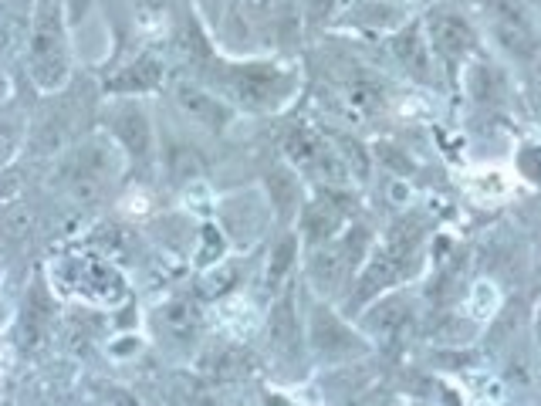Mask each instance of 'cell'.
<instances>
[{"label":"cell","instance_id":"cell-22","mask_svg":"<svg viewBox=\"0 0 541 406\" xmlns=\"http://www.w3.org/2000/svg\"><path fill=\"white\" fill-rule=\"evenodd\" d=\"M0 231H4L7 241H14V244L28 241L31 231H34V214H31L28 203L7 207V210H4V220H0Z\"/></svg>","mask_w":541,"mask_h":406},{"label":"cell","instance_id":"cell-19","mask_svg":"<svg viewBox=\"0 0 541 406\" xmlns=\"http://www.w3.org/2000/svg\"><path fill=\"white\" fill-rule=\"evenodd\" d=\"M325 149L328 146L322 143V136L312 129H298V132H291V139H288V156L301 166V170H315Z\"/></svg>","mask_w":541,"mask_h":406},{"label":"cell","instance_id":"cell-18","mask_svg":"<svg viewBox=\"0 0 541 406\" xmlns=\"http://www.w3.org/2000/svg\"><path fill=\"white\" fill-rule=\"evenodd\" d=\"M393 51L396 58L406 65V72L416 75V78H430V55H427V41L420 38L416 28H406L399 38L393 41Z\"/></svg>","mask_w":541,"mask_h":406},{"label":"cell","instance_id":"cell-1","mask_svg":"<svg viewBox=\"0 0 541 406\" xmlns=\"http://www.w3.org/2000/svg\"><path fill=\"white\" fill-rule=\"evenodd\" d=\"M119 149H115L105 136L82 139L72 156L65 160V187L78 203H102L105 193L119 180Z\"/></svg>","mask_w":541,"mask_h":406},{"label":"cell","instance_id":"cell-23","mask_svg":"<svg viewBox=\"0 0 541 406\" xmlns=\"http://www.w3.org/2000/svg\"><path fill=\"white\" fill-rule=\"evenodd\" d=\"M295 251H298L295 237H285V241L278 244V251H274V261H271V268H268V281H281V278H285V271L291 268V261H295Z\"/></svg>","mask_w":541,"mask_h":406},{"label":"cell","instance_id":"cell-6","mask_svg":"<svg viewBox=\"0 0 541 406\" xmlns=\"http://www.w3.org/2000/svg\"><path fill=\"white\" fill-rule=\"evenodd\" d=\"M491 24H494V34L511 55L518 58H531L538 51V38L531 31V24L514 11L511 4H494V14H491Z\"/></svg>","mask_w":541,"mask_h":406},{"label":"cell","instance_id":"cell-27","mask_svg":"<svg viewBox=\"0 0 541 406\" xmlns=\"http://www.w3.org/2000/svg\"><path fill=\"white\" fill-rule=\"evenodd\" d=\"M17 190H21V180H17V173H4V176H0V203H11L17 197Z\"/></svg>","mask_w":541,"mask_h":406},{"label":"cell","instance_id":"cell-8","mask_svg":"<svg viewBox=\"0 0 541 406\" xmlns=\"http://www.w3.org/2000/svg\"><path fill=\"white\" fill-rule=\"evenodd\" d=\"M176 105H180L193 122H200V126H207V129H224L230 122L227 105L220 102L217 95L203 92L200 85H190V82L176 85Z\"/></svg>","mask_w":541,"mask_h":406},{"label":"cell","instance_id":"cell-9","mask_svg":"<svg viewBox=\"0 0 541 406\" xmlns=\"http://www.w3.org/2000/svg\"><path fill=\"white\" fill-rule=\"evenodd\" d=\"M51 322H55V302H51L48 288L44 281H34L31 291H28V302H24V346L28 349H38L51 332Z\"/></svg>","mask_w":541,"mask_h":406},{"label":"cell","instance_id":"cell-16","mask_svg":"<svg viewBox=\"0 0 541 406\" xmlns=\"http://www.w3.org/2000/svg\"><path fill=\"white\" fill-rule=\"evenodd\" d=\"M78 285H85L88 295H99V298H105V302H115V298L122 295L119 275H115L109 264H102V261H85L82 268H78Z\"/></svg>","mask_w":541,"mask_h":406},{"label":"cell","instance_id":"cell-2","mask_svg":"<svg viewBox=\"0 0 541 406\" xmlns=\"http://www.w3.org/2000/svg\"><path fill=\"white\" fill-rule=\"evenodd\" d=\"M31 78L41 88H58L68 78V34L61 0H38L31 24Z\"/></svg>","mask_w":541,"mask_h":406},{"label":"cell","instance_id":"cell-17","mask_svg":"<svg viewBox=\"0 0 541 406\" xmlns=\"http://www.w3.org/2000/svg\"><path fill=\"white\" fill-rule=\"evenodd\" d=\"M159 325H163V332L170 335L176 342H193V335L200 332V315L193 305L186 302H170L159 312Z\"/></svg>","mask_w":541,"mask_h":406},{"label":"cell","instance_id":"cell-11","mask_svg":"<svg viewBox=\"0 0 541 406\" xmlns=\"http://www.w3.org/2000/svg\"><path fill=\"white\" fill-rule=\"evenodd\" d=\"M369 329L386 342H406L413 329V315L403 302H386L376 308V315H369Z\"/></svg>","mask_w":541,"mask_h":406},{"label":"cell","instance_id":"cell-5","mask_svg":"<svg viewBox=\"0 0 541 406\" xmlns=\"http://www.w3.org/2000/svg\"><path fill=\"white\" fill-rule=\"evenodd\" d=\"M312 342H315V349L328 359H345V356H352V352L366 349L356 335H352L332 312H328V308H315L312 312Z\"/></svg>","mask_w":541,"mask_h":406},{"label":"cell","instance_id":"cell-24","mask_svg":"<svg viewBox=\"0 0 541 406\" xmlns=\"http://www.w3.org/2000/svg\"><path fill=\"white\" fill-rule=\"evenodd\" d=\"M244 7L257 24H264V21H271V17H281V11L288 7V0H244Z\"/></svg>","mask_w":541,"mask_h":406},{"label":"cell","instance_id":"cell-15","mask_svg":"<svg viewBox=\"0 0 541 406\" xmlns=\"http://www.w3.org/2000/svg\"><path fill=\"white\" fill-rule=\"evenodd\" d=\"M339 224H342V207L328 197H318L315 203L305 207V231L312 241H328V237L339 231Z\"/></svg>","mask_w":541,"mask_h":406},{"label":"cell","instance_id":"cell-29","mask_svg":"<svg viewBox=\"0 0 541 406\" xmlns=\"http://www.w3.org/2000/svg\"><path fill=\"white\" fill-rule=\"evenodd\" d=\"M268 406H285V403H281V400H271Z\"/></svg>","mask_w":541,"mask_h":406},{"label":"cell","instance_id":"cell-4","mask_svg":"<svg viewBox=\"0 0 541 406\" xmlns=\"http://www.w3.org/2000/svg\"><path fill=\"white\" fill-rule=\"evenodd\" d=\"M230 92L241 95V102H247L251 109H274L288 99L291 78L271 65H247L230 75Z\"/></svg>","mask_w":541,"mask_h":406},{"label":"cell","instance_id":"cell-26","mask_svg":"<svg viewBox=\"0 0 541 406\" xmlns=\"http://www.w3.org/2000/svg\"><path fill=\"white\" fill-rule=\"evenodd\" d=\"M224 251V241H220L217 227H203V247H200V261H214V254Z\"/></svg>","mask_w":541,"mask_h":406},{"label":"cell","instance_id":"cell-30","mask_svg":"<svg viewBox=\"0 0 541 406\" xmlns=\"http://www.w3.org/2000/svg\"><path fill=\"white\" fill-rule=\"evenodd\" d=\"M538 332H541V322H538Z\"/></svg>","mask_w":541,"mask_h":406},{"label":"cell","instance_id":"cell-20","mask_svg":"<svg viewBox=\"0 0 541 406\" xmlns=\"http://www.w3.org/2000/svg\"><path fill=\"white\" fill-rule=\"evenodd\" d=\"M210 376L220 379V383H230V379H244L251 373V359L244 356L241 349H220L214 359H210Z\"/></svg>","mask_w":541,"mask_h":406},{"label":"cell","instance_id":"cell-28","mask_svg":"<svg viewBox=\"0 0 541 406\" xmlns=\"http://www.w3.org/2000/svg\"><path fill=\"white\" fill-rule=\"evenodd\" d=\"M521 163H525L528 176H535V180H538V173H541V160H538V153H525V156H521Z\"/></svg>","mask_w":541,"mask_h":406},{"label":"cell","instance_id":"cell-21","mask_svg":"<svg viewBox=\"0 0 541 406\" xmlns=\"http://www.w3.org/2000/svg\"><path fill=\"white\" fill-rule=\"evenodd\" d=\"M268 193L271 203L278 207V214H291L298 203V180L288 170H271L268 173Z\"/></svg>","mask_w":541,"mask_h":406},{"label":"cell","instance_id":"cell-12","mask_svg":"<svg viewBox=\"0 0 541 406\" xmlns=\"http://www.w3.org/2000/svg\"><path fill=\"white\" fill-rule=\"evenodd\" d=\"M406 275V268L399 264L393 254H379V258H372V264L366 268V275H362V281H359V288H356V305H362V302H369L376 291H383V288H389L393 285L396 278H403Z\"/></svg>","mask_w":541,"mask_h":406},{"label":"cell","instance_id":"cell-14","mask_svg":"<svg viewBox=\"0 0 541 406\" xmlns=\"http://www.w3.org/2000/svg\"><path fill=\"white\" fill-rule=\"evenodd\" d=\"M271 349L278 356H295L298 352V319L295 308H291V298L278 302L271 312Z\"/></svg>","mask_w":541,"mask_h":406},{"label":"cell","instance_id":"cell-7","mask_svg":"<svg viewBox=\"0 0 541 406\" xmlns=\"http://www.w3.org/2000/svg\"><path fill=\"white\" fill-rule=\"evenodd\" d=\"M430 38L433 48L447 58H464L474 48V31L460 14L454 11H433L430 14Z\"/></svg>","mask_w":541,"mask_h":406},{"label":"cell","instance_id":"cell-25","mask_svg":"<svg viewBox=\"0 0 541 406\" xmlns=\"http://www.w3.org/2000/svg\"><path fill=\"white\" fill-rule=\"evenodd\" d=\"M335 0H305V14H308V24H325L328 14H332Z\"/></svg>","mask_w":541,"mask_h":406},{"label":"cell","instance_id":"cell-13","mask_svg":"<svg viewBox=\"0 0 541 406\" xmlns=\"http://www.w3.org/2000/svg\"><path fill=\"white\" fill-rule=\"evenodd\" d=\"M159 78H163V68L153 58H139L129 68H122L115 78H109V92H149V88L159 85Z\"/></svg>","mask_w":541,"mask_h":406},{"label":"cell","instance_id":"cell-10","mask_svg":"<svg viewBox=\"0 0 541 406\" xmlns=\"http://www.w3.org/2000/svg\"><path fill=\"white\" fill-rule=\"evenodd\" d=\"M112 119H115L112 129L115 136H119V143L126 146L132 156L146 160L149 149H153V126H149L146 112L139 109V105H122V109H115Z\"/></svg>","mask_w":541,"mask_h":406},{"label":"cell","instance_id":"cell-3","mask_svg":"<svg viewBox=\"0 0 541 406\" xmlns=\"http://www.w3.org/2000/svg\"><path fill=\"white\" fill-rule=\"evenodd\" d=\"M369 247V231L366 227H352L342 241L325 244L322 251L315 254L312 264H308V275H312L315 288L322 291H339L345 285V278L356 271V264L366 258Z\"/></svg>","mask_w":541,"mask_h":406}]
</instances>
